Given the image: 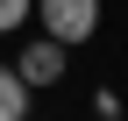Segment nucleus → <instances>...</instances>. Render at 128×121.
<instances>
[{
	"label": "nucleus",
	"mask_w": 128,
	"mask_h": 121,
	"mask_svg": "<svg viewBox=\"0 0 128 121\" xmlns=\"http://www.w3.org/2000/svg\"><path fill=\"white\" fill-rule=\"evenodd\" d=\"M36 7H43V36H57L64 50L100 36V0H36Z\"/></svg>",
	"instance_id": "nucleus-1"
},
{
	"label": "nucleus",
	"mask_w": 128,
	"mask_h": 121,
	"mask_svg": "<svg viewBox=\"0 0 128 121\" xmlns=\"http://www.w3.org/2000/svg\"><path fill=\"white\" fill-rule=\"evenodd\" d=\"M64 64H71V50H64L57 36H36L22 57H14V71H22V86H28V93H36V86H57V78H64Z\"/></svg>",
	"instance_id": "nucleus-2"
},
{
	"label": "nucleus",
	"mask_w": 128,
	"mask_h": 121,
	"mask_svg": "<svg viewBox=\"0 0 128 121\" xmlns=\"http://www.w3.org/2000/svg\"><path fill=\"white\" fill-rule=\"evenodd\" d=\"M0 121H28V86L14 64H0Z\"/></svg>",
	"instance_id": "nucleus-3"
},
{
	"label": "nucleus",
	"mask_w": 128,
	"mask_h": 121,
	"mask_svg": "<svg viewBox=\"0 0 128 121\" xmlns=\"http://www.w3.org/2000/svg\"><path fill=\"white\" fill-rule=\"evenodd\" d=\"M28 14H36V0H0V36H7V28H22Z\"/></svg>",
	"instance_id": "nucleus-4"
}]
</instances>
